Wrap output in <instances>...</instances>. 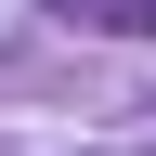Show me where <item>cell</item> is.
Masks as SVG:
<instances>
[{
    "mask_svg": "<svg viewBox=\"0 0 156 156\" xmlns=\"http://www.w3.org/2000/svg\"><path fill=\"white\" fill-rule=\"evenodd\" d=\"M52 13H91V0H52Z\"/></svg>",
    "mask_w": 156,
    "mask_h": 156,
    "instance_id": "6da1fadb",
    "label": "cell"
}]
</instances>
